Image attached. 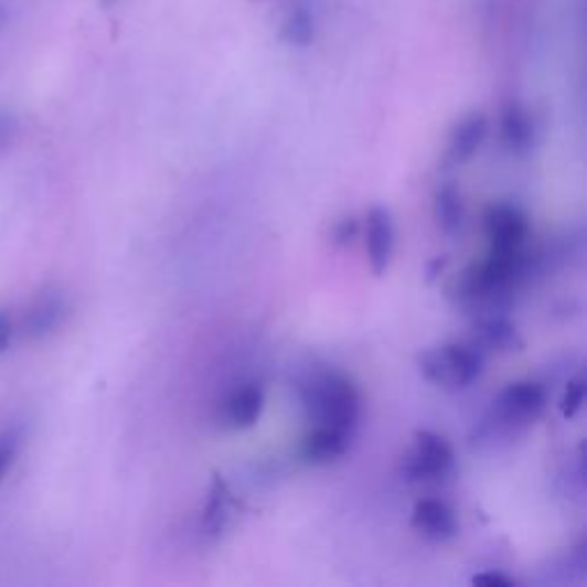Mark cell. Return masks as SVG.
<instances>
[{
	"instance_id": "1",
	"label": "cell",
	"mask_w": 587,
	"mask_h": 587,
	"mask_svg": "<svg viewBox=\"0 0 587 587\" xmlns=\"http://www.w3.org/2000/svg\"><path fill=\"white\" fill-rule=\"evenodd\" d=\"M301 406L314 427H331L354 438L363 397L359 386L342 372H314L299 386Z\"/></svg>"
},
{
	"instance_id": "2",
	"label": "cell",
	"mask_w": 587,
	"mask_h": 587,
	"mask_svg": "<svg viewBox=\"0 0 587 587\" xmlns=\"http://www.w3.org/2000/svg\"><path fill=\"white\" fill-rule=\"evenodd\" d=\"M548 395L535 381H516L493 399L489 416L476 427L473 444L495 440L503 436H516L531 427L546 408Z\"/></svg>"
},
{
	"instance_id": "3",
	"label": "cell",
	"mask_w": 587,
	"mask_h": 587,
	"mask_svg": "<svg viewBox=\"0 0 587 587\" xmlns=\"http://www.w3.org/2000/svg\"><path fill=\"white\" fill-rule=\"evenodd\" d=\"M418 370L429 384L444 391H463L473 386L484 372V356L473 344H444L427 349L418 356Z\"/></svg>"
},
{
	"instance_id": "4",
	"label": "cell",
	"mask_w": 587,
	"mask_h": 587,
	"mask_svg": "<svg viewBox=\"0 0 587 587\" xmlns=\"http://www.w3.org/2000/svg\"><path fill=\"white\" fill-rule=\"evenodd\" d=\"M399 473L410 484H444L455 476V450L440 434L416 431L399 461Z\"/></svg>"
},
{
	"instance_id": "5",
	"label": "cell",
	"mask_w": 587,
	"mask_h": 587,
	"mask_svg": "<svg viewBox=\"0 0 587 587\" xmlns=\"http://www.w3.org/2000/svg\"><path fill=\"white\" fill-rule=\"evenodd\" d=\"M489 253H516L527 239V218L516 204L495 202L484 214Z\"/></svg>"
},
{
	"instance_id": "6",
	"label": "cell",
	"mask_w": 587,
	"mask_h": 587,
	"mask_svg": "<svg viewBox=\"0 0 587 587\" xmlns=\"http://www.w3.org/2000/svg\"><path fill=\"white\" fill-rule=\"evenodd\" d=\"M70 314V301L61 289H44L28 303L21 317V333L31 340H42L65 324Z\"/></svg>"
},
{
	"instance_id": "7",
	"label": "cell",
	"mask_w": 587,
	"mask_h": 587,
	"mask_svg": "<svg viewBox=\"0 0 587 587\" xmlns=\"http://www.w3.org/2000/svg\"><path fill=\"white\" fill-rule=\"evenodd\" d=\"M468 344H473L484 359L489 354H495V356L516 354V351L525 346L521 333L516 331L514 324H510L505 314L480 317L471 331V340H468Z\"/></svg>"
},
{
	"instance_id": "8",
	"label": "cell",
	"mask_w": 587,
	"mask_h": 587,
	"mask_svg": "<svg viewBox=\"0 0 587 587\" xmlns=\"http://www.w3.org/2000/svg\"><path fill=\"white\" fill-rule=\"evenodd\" d=\"M410 527L414 531L436 544H444L457 537L459 521L455 510L438 498H423L416 503L414 514H410Z\"/></svg>"
},
{
	"instance_id": "9",
	"label": "cell",
	"mask_w": 587,
	"mask_h": 587,
	"mask_svg": "<svg viewBox=\"0 0 587 587\" xmlns=\"http://www.w3.org/2000/svg\"><path fill=\"white\" fill-rule=\"evenodd\" d=\"M365 250L376 276L386 274L395 250L393 216L384 207H370L365 214Z\"/></svg>"
},
{
	"instance_id": "10",
	"label": "cell",
	"mask_w": 587,
	"mask_h": 587,
	"mask_svg": "<svg viewBox=\"0 0 587 587\" xmlns=\"http://www.w3.org/2000/svg\"><path fill=\"white\" fill-rule=\"evenodd\" d=\"M264 388L259 384H244L234 388L221 404V423L227 429H250L262 418Z\"/></svg>"
},
{
	"instance_id": "11",
	"label": "cell",
	"mask_w": 587,
	"mask_h": 587,
	"mask_svg": "<svg viewBox=\"0 0 587 587\" xmlns=\"http://www.w3.org/2000/svg\"><path fill=\"white\" fill-rule=\"evenodd\" d=\"M230 521H232V493L225 480L221 476H214L207 503H204L200 514V525H198L200 537L207 542L221 540L230 527Z\"/></svg>"
},
{
	"instance_id": "12",
	"label": "cell",
	"mask_w": 587,
	"mask_h": 587,
	"mask_svg": "<svg viewBox=\"0 0 587 587\" xmlns=\"http://www.w3.org/2000/svg\"><path fill=\"white\" fill-rule=\"evenodd\" d=\"M487 131H489V122H487L484 113L466 115L463 120H459L455 129L450 131L448 147H446V163L459 166L471 159L480 150V145L484 142Z\"/></svg>"
},
{
	"instance_id": "13",
	"label": "cell",
	"mask_w": 587,
	"mask_h": 587,
	"mask_svg": "<svg viewBox=\"0 0 587 587\" xmlns=\"http://www.w3.org/2000/svg\"><path fill=\"white\" fill-rule=\"evenodd\" d=\"M351 446V436L331 429V427H312L299 446V457L310 466H324L340 459Z\"/></svg>"
},
{
	"instance_id": "14",
	"label": "cell",
	"mask_w": 587,
	"mask_h": 587,
	"mask_svg": "<svg viewBox=\"0 0 587 587\" xmlns=\"http://www.w3.org/2000/svg\"><path fill=\"white\" fill-rule=\"evenodd\" d=\"M501 138L508 150L516 157H523L533 150L535 145V122L531 113L521 104L512 102L503 108L501 115Z\"/></svg>"
},
{
	"instance_id": "15",
	"label": "cell",
	"mask_w": 587,
	"mask_h": 587,
	"mask_svg": "<svg viewBox=\"0 0 587 587\" xmlns=\"http://www.w3.org/2000/svg\"><path fill=\"white\" fill-rule=\"evenodd\" d=\"M434 221L446 234H457L463 227L466 221V207L463 198L455 184H440L434 191Z\"/></svg>"
},
{
	"instance_id": "16",
	"label": "cell",
	"mask_w": 587,
	"mask_h": 587,
	"mask_svg": "<svg viewBox=\"0 0 587 587\" xmlns=\"http://www.w3.org/2000/svg\"><path fill=\"white\" fill-rule=\"evenodd\" d=\"M280 35L291 46H308L314 38V21L306 10L291 12L280 28Z\"/></svg>"
},
{
	"instance_id": "17",
	"label": "cell",
	"mask_w": 587,
	"mask_h": 587,
	"mask_svg": "<svg viewBox=\"0 0 587 587\" xmlns=\"http://www.w3.org/2000/svg\"><path fill=\"white\" fill-rule=\"evenodd\" d=\"M21 444H23V429L19 425H12L0 434V480L6 478V473L17 461Z\"/></svg>"
},
{
	"instance_id": "18",
	"label": "cell",
	"mask_w": 587,
	"mask_h": 587,
	"mask_svg": "<svg viewBox=\"0 0 587 587\" xmlns=\"http://www.w3.org/2000/svg\"><path fill=\"white\" fill-rule=\"evenodd\" d=\"M583 402H585V378L583 376H574L567 381V388L563 393V399H561V414L563 418L572 420L578 410L583 408Z\"/></svg>"
},
{
	"instance_id": "19",
	"label": "cell",
	"mask_w": 587,
	"mask_h": 587,
	"mask_svg": "<svg viewBox=\"0 0 587 587\" xmlns=\"http://www.w3.org/2000/svg\"><path fill=\"white\" fill-rule=\"evenodd\" d=\"M361 234V223L356 216H342L331 227V242L335 246H351Z\"/></svg>"
},
{
	"instance_id": "20",
	"label": "cell",
	"mask_w": 587,
	"mask_h": 587,
	"mask_svg": "<svg viewBox=\"0 0 587 587\" xmlns=\"http://www.w3.org/2000/svg\"><path fill=\"white\" fill-rule=\"evenodd\" d=\"M14 134H17V120L10 113L0 110V152L8 150Z\"/></svg>"
},
{
	"instance_id": "21",
	"label": "cell",
	"mask_w": 587,
	"mask_h": 587,
	"mask_svg": "<svg viewBox=\"0 0 587 587\" xmlns=\"http://www.w3.org/2000/svg\"><path fill=\"white\" fill-rule=\"evenodd\" d=\"M14 338V321L8 310H0V354H6Z\"/></svg>"
},
{
	"instance_id": "22",
	"label": "cell",
	"mask_w": 587,
	"mask_h": 587,
	"mask_svg": "<svg viewBox=\"0 0 587 587\" xmlns=\"http://www.w3.org/2000/svg\"><path fill=\"white\" fill-rule=\"evenodd\" d=\"M476 585H487V587H514V580H510L503 574H495V572H487V574H478L473 578Z\"/></svg>"
},
{
	"instance_id": "23",
	"label": "cell",
	"mask_w": 587,
	"mask_h": 587,
	"mask_svg": "<svg viewBox=\"0 0 587 587\" xmlns=\"http://www.w3.org/2000/svg\"><path fill=\"white\" fill-rule=\"evenodd\" d=\"M446 262H448V259H434V262L429 264V271H427V278H429V280H434V278H436V276H438L440 271H444V267H446Z\"/></svg>"
}]
</instances>
